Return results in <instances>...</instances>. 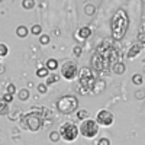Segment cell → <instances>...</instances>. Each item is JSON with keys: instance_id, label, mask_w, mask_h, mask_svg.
Instances as JSON below:
<instances>
[{"instance_id": "2", "label": "cell", "mask_w": 145, "mask_h": 145, "mask_svg": "<svg viewBox=\"0 0 145 145\" xmlns=\"http://www.w3.org/2000/svg\"><path fill=\"white\" fill-rule=\"evenodd\" d=\"M128 26H129V18H128V13H126L123 9H119L116 13L113 15L112 22H110L112 38H113L115 41L123 39V36L126 35V31H128Z\"/></svg>"}, {"instance_id": "31", "label": "cell", "mask_w": 145, "mask_h": 145, "mask_svg": "<svg viewBox=\"0 0 145 145\" xmlns=\"http://www.w3.org/2000/svg\"><path fill=\"white\" fill-rule=\"evenodd\" d=\"M7 93H12V94L16 93V87L13 86V84H9V86H7Z\"/></svg>"}, {"instance_id": "26", "label": "cell", "mask_w": 145, "mask_h": 145, "mask_svg": "<svg viewBox=\"0 0 145 145\" xmlns=\"http://www.w3.org/2000/svg\"><path fill=\"white\" fill-rule=\"evenodd\" d=\"M2 99H3L5 102H7V103H12V100H13V94L6 91V93L3 94V97H2Z\"/></svg>"}, {"instance_id": "11", "label": "cell", "mask_w": 145, "mask_h": 145, "mask_svg": "<svg viewBox=\"0 0 145 145\" xmlns=\"http://www.w3.org/2000/svg\"><path fill=\"white\" fill-rule=\"evenodd\" d=\"M77 35H78V38H80V39L86 41V39H89V38H90V35H91V29H90V28H87V26H83V28H80V29H78Z\"/></svg>"}, {"instance_id": "1", "label": "cell", "mask_w": 145, "mask_h": 145, "mask_svg": "<svg viewBox=\"0 0 145 145\" xmlns=\"http://www.w3.org/2000/svg\"><path fill=\"white\" fill-rule=\"evenodd\" d=\"M118 57L119 52L113 45H109L107 42H105L102 46H99L96 52L93 54L91 58V67L96 71H107L110 68V65L113 67L115 63H118Z\"/></svg>"}, {"instance_id": "28", "label": "cell", "mask_w": 145, "mask_h": 145, "mask_svg": "<svg viewBox=\"0 0 145 145\" xmlns=\"http://www.w3.org/2000/svg\"><path fill=\"white\" fill-rule=\"evenodd\" d=\"M46 87H48L46 84H39V86H38V91L42 93V94H45L46 93Z\"/></svg>"}, {"instance_id": "18", "label": "cell", "mask_w": 145, "mask_h": 145, "mask_svg": "<svg viewBox=\"0 0 145 145\" xmlns=\"http://www.w3.org/2000/svg\"><path fill=\"white\" fill-rule=\"evenodd\" d=\"M18 97H19L20 100H28V99H29V91H28L26 89H22V90H19V93H18Z\"/></svg>"}, {"instance_id": "16", "label": "cell", "mask_w": 145, "mask_h": 145, "mask_svg": "<svg viewBox=\"0 0 145 145\" xmlns=\"http://www.w3.org/2000/svg\"><path fill=\"white\" fill-rule=\"evenodd\" d=\"M22 7L26 9V10L33 9L35 7V0H22Z\"/></svg>"}, {"instance_id": "17", "label": "cell", "mask_w": 145, "mask_h": 145, "mask_svg": "<svg viewBox=\"0 0 145 145\" xmlns=\"http://www.w3.org/2000/svg\"><path fill=\"white\" fill-rule=\"evenodd\" d=\"M48 74H50V70H48L46 67H41L36 70V76L38 77H46Z\"/></svg>"}, {"instance_id": "12", "label": "cell", "mask_w": 145, "mask_h": 145, "mask_svg": "<svg viewBox=\"0 0 145 145\" xmlns=\"http://www.w3.org/2000/svg\"><path fill=\"white\" fill-rule=\"evenodd\" d=\"M112 68H113V72H115V74H123V72L126 71V67H125V64H123L122 61L115 63Z\"/></svg>"}, {"instance_id": "37", "label": "cell", "mask_w": 145, "mask_h": 145, "mask_svg": "<svg viewBox=\"0 0 145 145\" xmlns=\"http://www.w3.org/2000/svg\"><path fill=\"white\" fill-rule=\"evenodd\" d=\"M0 2H2V0H0Z\"/></svg>"}, {"instance_id": "24", "label": "cell", "mask_w": 145, "mask_h": 145, "mask_svg": "<svg viewBox=\"0 0 145 145\" xmlns=\"http://www.w3.org/2000/svg\"><path fill=\"white\" fill-rule=\"evenodd\" d=\"M59 138H61V135H59V132H51V134H50V139H51L52 142H57Z\"/></svg>"}, {"instance_id": "10", "label": "cell", "mask_w": 145, "mask_h": 145, "mask_svg": "<svg viewBox=\"0 0 145 145\" xmlns=\"http://www.w3.org/2000/svg\"><path fill=\"white\" fill-rule=\"evenodd\" d=\"M141 50H142V44H141V42L134 44V45H132V46L129 48V51H128V58H129V59H134V58H137V57L139 55Z\"/></svg>"}, {"instance_id": "14", "label": "cell", "mask_w": 145, "mask_h": 145, "mask_svg": "<svg viewBox=\"0 0 145 145\" xmlns=\"http://www.w3.org/2000/svg\"><path fill=\"white\" fill-rule=\"evenodd\" d=\"M45 67H46L48 70H50V71H55V70L58 68V61H57L55 58H50V59L46 61Z\"/></svg>"}, {"instance_id": "7", "label": "cell", "mask_w": 145, "mask_h": 145, "mask_svg": "<svg viewBox=\"0 0 145 145\" xmlns=\"http://www.w3.org/2000/svg\"><path fill=\"white\" fill-rule=\"evenodd\" d=\"M80 129V134L84 137V138H94L96 135L99 134V123L93 119H84L81 125L78 126Z\"/></svg>"}, {"instance_id": "5", "label": "cell", "mask_w": 145, "mask_h": 145, "mask_svg": "<svg viewBox=\"0 0 145 145\" xmlns=\"http://www.w3.org/2000/svg\"><path fill=\"white\" fill-rule=\"evenodd\" d=\"M57 107H58V110L61 112V113L70 115V113L77 110V107H78V99L76 97V96H63V97L58 100Z\"/></svg>"}, {"instance_id": "3", "label": "cell", "mask_w": 145, "mask_h": 145, "mask_svg": "<svg viewBox=\"0 0 145 145\" xmlns=\"http://www.w3.org/2000/svg\"><path fill=\"white\" fill-rule=\"evenodd\" d=\"M78 80H80V86H81V94H86L87 91H93L94 83L97 81L94 77V72L91 68L84 67L78 71Z\"/></svg>"}, {"instance_id": "8", "label": "cell", "mask_w": 145, "mask_h": 145, "mask_svg": "<svg viewBox=\"0 0 145 145\" xmlns=\"http://www.w3.org/2000/svg\"><path fill=\"white\" fill-rule=\"evenodd\" d=\"M61 76L65 78V80H74L77 76H78V67L74 61H65L63 65H61Z\"/></svg>"}, {"instance_id": "29", "label": "cell", "mask_w": 145, "mask_h": 145, "mask_svg": "<svg viewBox=\"0 0 145 145\" xmlns=\"http://www.w3.org/2000/svg\"><path fill=\"white\" fill-rule=\"evenodd\" d=\"M97 145H110V141H109L107 138H102V139H99Z\"/></svg>"}, {"instance_id": "4", "label": "cell", "mask_w": 145, "mask_h": 145, "mask_svg": "<svg viewBox=\"0 0 145 145\" xmlns=\"http://www.w3.org/2000/svg\"><path fill=\"white\" fill-rule=\"evenodd\" d=\"M22 125L25 129H29L32 132L39 131L44 125L42 120V115L38 112H31V113H25L22 115Z\"/></svg>"}, {"instance_id": "23", "label": "cell", "mask_w": 145, "mask_h": 145, "mask_svg": "<svg viewBox=\"0 0 145 145\" xmlns=\"http://www.w3.org/2000/svg\"><path fill=\"white\" fill-rule=\"evenodd\" d=\"M77 118L84 120V119H89V112L87 110H77Z\"/></svg>"}, {"instance_id": "32", "label": "cell", "mask_w": 145, "mask_h": 145, "mask_svg": "<svg viewBox=\"0 0 145 145\" xmlns=\"http://www.w3.org/2000/svg\"><path fill=\"white\" fill-rule=\"evenodd\" d=\"M20 112H13V113H12V116H10V120H16V119H19L20 118Z\"/></svg>"}, {"instance_id": "30", "label": "cell", "mask_w": 145, "mask_h": 145, "mask_svg": "<svg viewBox=\"0 0 145 145\" xmlns=\"http://www.w3.org/2000/svg\"><path fill=\"white\" fill-rule=\"evenodd\" d=\"M72 54H74L76 57H80V55H81V48H80V46H74V50H72Z\"/></svg>"}, {"instance_id": "34", "label": "cell", "mask_w": 145, "mask_h": 145, "mask_svg": "<svg viewBox=\"0 0 145 145\" xmlns=\"http://www.w3.org/2000/svg\"><path fill=\"white\" fill-rule=\"evenodd\" d=\"M137 99H144V91H137Z\"/></svg>"}, {"instance_id": "13", "label": "cell", "mask_w": 145, "mask_h": 145, "mask_svg": "<svg viewBox=\"0 0 145 145\" xmlns=\"http://www.w3.org/2000/svg\"><path fill=\"white\" fill-rule=\"evenodd\" d=\"M28 33H29V29H28L26 26L20 25V26H18V28H16V35L19 36V38H26Z\"/></svg>"}, {"instance_id": "6", "label": "cell", "mask_w": 145, "mask_h": 145, "mask_svg": "<svg viewBox=\"0 0 145 145\" xmlns=\"http://www.w3.org/2000/svg\"><path fill=\"white\" fill-rule=\"evenodd\" d=\"M59 135H61V138L67 142H72V141H76L78 134H80V129L76 123H72V122H65L63 123L61 126H59Z\"/></svg>"}, {"instance_id": "21", "label": "cell", "mask_w": 145, "mask_h": 145, "mask_svg": "<svg viewBox=\"0 0 145 145\" xmlns=\"http://www.w3.org/2000/svg\"><path fill=\"white\" fill-rule=\"evenodd\" d=\"M7 54H9V48H7V45L0 42V57H6Z\"/></svg>"}, {"instance_id": "35", "label": "cell", "mask_w": 145, "mask_h": 145, "mask_svg": "<svg viewBox=\"0 0 145 145\" xmlns=\"http://www.w3.org/2000/svg\"><path fill=\"white\" fill-rule=\"evenodd\" d=\"M139 32H142V33H145V23H144V25H142V28H141V31Z\"/></svg>"}, {"instance_id": "15", "label": "cell", "mask_w": 145, "mask_h": 145, "mask_svg": "<svg viewBox=\"0 0 145 145\" xmlns=\"http://www.w3.org/2000/svg\"><path fill=\"white\" fill-rule=\"evenodd\" d=\"M9 113V103L3 99L0 100V115H7Z\"/></svg>"}, {"instance_id": "27", "label": "cell", "mask_w": 145, "mask_h": 145, "mask_svg": "<svg viewBox=\"0 0 145 145\" xmlns=\"http://www.w3.org/2000/svg\"><path fill=\"white\" fill-rule=\"evenodd\" d=\"M86 15H89V16H91L93 13H94V6H91V5H89V6H86Z\"/></svg>"}, {"instance_id": "25", "label": "cell", "mask_w": 145, "mask_h": 145, "mask_svg": "<svg viewBox=\"0 0 145 145\" xmlns=\"http://www.w3.org/2000/svg\"><path fill=\"white\" fill-rule=\"evenodd\" d=\"M39 42H41L42 45L50 44V36H48V35H39Z\"/></svg>"}, {"instance_id": "33", "label": "cell", "mask_w": 145, "mask_h": 145, "mask_svg": "<svg viewBox=\"0 0 145 145\" xmlns=\"http://www.w3.org/2000/svg\"><path fill=\"white\" fill-rule=\"evenodd\" d=\"M138 41H139L142 45L145 44V33H142V32H139V33H138Z\"/></svg>"}, {"instance_id": "36", "label": "cell", "mask_w": 145, "mask_h": 145, "mask_svg": "<svg viewBox=\"0 0 145 145\" xmlns=\"http://www.w3.org/2000/svg\"><path fill=\"white\" fill-rule=\"evenodd\" d=\"M3 71H5V67H3V65H0V72H3Z\"/></svg>"}, {"instance_id": "19", "label": "cell", "mask_w": 145, "mask_h": 145, "mask_svg": "<svg viewBox=\"0 0 145 145\" xmlns=\"http://www.w3.org/2000/svg\"><path fill=\"white\" fill-rule=\"evenodd\" d=\"M31 33H32V35H36V36H39V35L42 33V28H41V25L35 23V25L31 28Z\"/></svg>"}, {"instance_id": "9", "label": "cell", "mask_w": 145, "mask_h": 145, "mask_svg": "<svg viewBox=\"0 0 145 145\" xmlns=\"http://www.w3.org/2000/svg\"><path fill=\"white\" fill-rule=\"evenodd\" d=\"M96 122H97L99 125H103V126L112 125L113 123V113L109 112V110H100V112H97Z\"/></svg>"}, {"instance_id": "22", "label": "cell", "mask_w": 145, "mask_h": 145, "mask_svg": "<svg viewBox=\"0 0 145 145\" xmlns=\"http://www.w3.org/2000/svg\"><path fill=\"white\" fill-rule=\"evenodd\" d=\"M132 83L137 84V86H141L142 84V76L141 74H134L132 76Z\"/></svg>"}, {"instance_id": "20", "label": "cell", "mask_w": 145, "mask_h": 145, "mask_svg": "<svg viewBox=\"0 0 145 145\" xmlns=\"http://www.w3.org/2000/svg\"><path fill=\"white\" fill-rule=\"evenodd\" d=\"M58 78H59V77H58V76L55 74V72L52 71V74H51L50 77H48V81H46V86H51V84L57 83V81H58Z\"/></svg>"}]
</instances>
